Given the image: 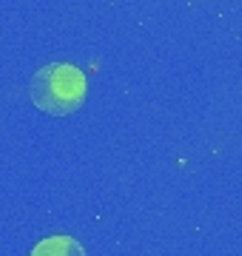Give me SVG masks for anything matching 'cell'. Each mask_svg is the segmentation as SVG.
Wrapping results in <instances>:
<instances>
[{"label":"cell","mask_w":242,"mask_h":256,"mask_svg":"<svg viewBox=\"0 0 242 256\" xmlns=\"http://www.w3.org/2000/svg\"><path fill=\"white\" fill-rule=\"evenodd\" d=\"M32 100L48 114H72L86 100V74L68 63L46 66L32 80Z\"/></svg>","instance_id":"6da1fadb"},{"label":"cell","mask_w":242,"mask_h":256,"mask_svg":"<svg viewBox=\"0 0 242 256\" xmlns=\"http://www.w3.org/2000/svg\"><path fill=\"white\" fill-rule=\"evenodd\" d=\"M32 256H86V250L72 236H48L34 245Z\"/></svg>","instance_id":"7a4b0ae2"}]
</instances>
